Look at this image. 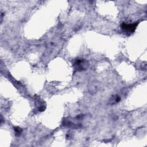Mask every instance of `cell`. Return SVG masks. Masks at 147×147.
<instances>
[{
    "mask_svg": "<svg viewBox=\"0 0 147 147\" xmlns=\"http://www.w3.org/2000/svg\"><path fill=\"white\" fill-rule=\"evenodd\" d=\"M138 24V22H136L133 24H127L125 22H123L121 27L124 30L127 32L133 33L134 32Z\"/></svg>",
    "mask_w": 147,
    "mask_h": 147,
    "instance_id": "cell-1",
    "label": "cell"
},
{
    "mask_svg": "<svg viewBox=\"0 0 147 147\" xmlns=\"http://www.w3.org/2000/svg\"><path fill=\"white\" fill-rule=\"evenodd\" d=\"M74 66L75 69L78 71H82L84 68L86 66L85 61L83 59H77L75 61Z\"/></svg>",
    "mask_w": 147,
    "mask_h": 147,
    "instance_id": "cell-2",
    "label": "cell"
},
{
    "mask_svg": "<svg viewBox=\"0 0 147 147\" xmlns=\"http://www.w3.org/2000/svg\"><path fill=\"white\" fill-rule=\"evenodd\" d=\"M14 130L16 135L17 136H19L21 134V133H22V130L19 127H15L14 128Z\"/></svg>",
    "mask_w": 147,
    "mask_h": 147,
    "instance_id": "cell-3",
    "label": "cell"
}]
</instances>
